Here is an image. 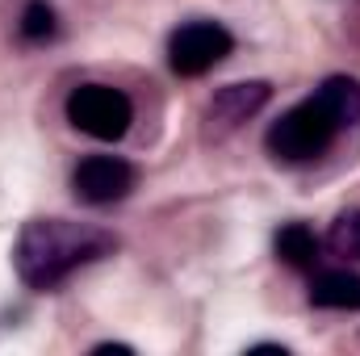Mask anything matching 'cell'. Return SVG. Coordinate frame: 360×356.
Returning a JSON list of instances; mask_svg holds the SVG:
<instances>
[{
    "instance_id": "6da1fadb",
    "label": "cell",
    "mask_w": 360,
    "mask_h": 356,
    "mask_svg": "<svg viewBox=\"0 0 360 356\" xmlns=\"http://www.w3.org/2000/svg\"><path fill=\"white\" fill-rule=\"evenodd\" d=\"M113 248H117V239L101 227L68 222V218H34L21 227V235L13 243V265L30 289L46 293V289L63 285L76 268L109 256Z\"/></svg>"
},
{
    "instance_id": "7a4b0ae2",
    "label": "cell",
    "mask_w": 360,
    "mask_h": 356,
    "mask_svg": "<svg viewBox=\"0 0 360 356\" xmlns=\"http://www.w3.org/2000/svg\"><path fill=\"white\" fill-rule=\"evenodd\" d=\"M344 134L340 117L327 109V101L314 92L306 101H297L293 109H285L264 134V147L276 164H310L319 155L331 151V143Z\"/></svg>"
},
{
    "instance_id": "3957f363",
    "label": "cell",
    "mask_w": 360,
    "mask_h": 356,
    "mask_svg": "<svg viewBox=\"0 0 360 356\" xmlns=\"http://www.w3.org/2000/svg\"><path fill=\"white\" fill-rule=\"evenodd\" d=\"M68 122L89 134V139H101V143H117L130 122H134V105L130 96L113 84H80V89L68 92Z\"/></svg>"
},
{
    "instance_id": "277c9868",
    "label": "cell",
    "mask_w": 360,
    "mask_h": 356,
    "mask_svg": "<svg viewBox=\"0 0 360 356\" xmlns=\"http://www.w3.org/2000/svg\"><path fill=\"white\" fill-rule=\"evenodd\" d=\"M235 51V38L218 21H188L168 38V63L176 76H205Z\"/></svg>"
},
{
    "instance_id": "5b68a950",
    "label": "cell",
    "mask_w": 360,
    "mask_h": 356,
    "mask_svg": "<svg viewBox=\"0 0 360 356\" xmlns=\"http://www.w3.org/2000/svg\"><path fill=\"white\" fill-rule=\"evenodd\" d=\"M139 184L134 164H126L122 155H89L80 160V168L72 172V189L84 205H109L130 197V189Z\"/></svg>"
},
{
    "instance_id": "8992f818",
    "label": "cell",
    "mask_w": 360,
    "mask_h": 356,
    "mask_svg": "<svg viewBox=\"0 0 360 356\" xmlns=\"http://www.w3.org/2000/svg\"><path fill=\"white\" fill-rule=\"evenodd\" d=\"M269 96H272L269 80H248V84H226V89H218L214 101H210V109H205V130H210L214 139L239 130L252 113H260V109L269 105Z\"/></svg>"
},
{
    "instance_id": "52a82bcc",
    "label": "cell",
    "mask_w": 360,
    "mask_h": 356,
    "mask_svg": "<svg viewBox=\"0 0 360 356\" xmlns=\"http://www.w3.org/2000/svg\"><path fill=\"white\" fill-rule=\"evenodd\" d=\"M310 302L319 310H360V272L323 268L310 276Z\"/></svg>"
},
{
    "instance_id": "ba28073f",
    "label": "cell",
    "mask_w": 360,
    "mask_h": 356,
    "mask_svg": "<svg viewBox=\"0 0 360 356\" xmlns=\"http://www.w3.org/2000/svg\"><path fill=\"white\" fill-rule=\"evenodd\" d=\"M276 260H285L289 268H314L319 260V235L306 222H289L276 231Z\"/></svg>"
},
{
    "instance_id": "9c48e42d",
    "label": "cell",
    "mask_w": 360,
    "mask_h": 356,
    "mask_svg": "<svg viewBox=\"0 0 360 356\" xmlns=\"http://www.w3.org/2000/svg\"><path fill=\"white\" fill-rule=\"evenodd\" d=\"M319 96L327 101V109L340 117L344 130L360 122V80H352V76H331V80L319 84Z\"/></svg>"
},
{
    "instance_id": "30bf717a",
    "label": "cell",
    "mask_w": 360,
    "mask_h": 356,
    "mask_svg": "<svg viewBox=\"0 0 360 356\" xmlns=\"http://www.w3.org/2000/svg\"><path fill=\"white\" fill-rule=\"evenodd\" d=\"M327 248L344 260H360V210H348L331 222L327 231Z\"/></svg>"
},
{
    "instance_id": "8fae6325",
    "label": "cell",
    "mask_w": 360,
    "mask_h": 356,
    "mask_svg": "<svg viewBox=\"0 0 360 356\" xmlns=\"http://www.w3.org/2000/svg\"><path fill=\"white\" fill-rule=\"evenodd\" d=\"M17 34H21L25 42H46V38L55 34V8H51L46 0H30V4L21 8Z\"/></svg>"
},
{
    "instance_id": "7c38bea8",
    "label": "cell",
    "mask_w": 360,
    "mask_h": 356,
    "mask_svg": "<svg viewBox=\"0 0 360 356\" xmlns=\"http://www.w3.org/2000/svg\"><path fill=\"white\" fill-rule=\"evenodd\" d=\"M92 352H96V356H105V352H130V348H126V344H96Z\"/></svg>"
}]
</instances>
